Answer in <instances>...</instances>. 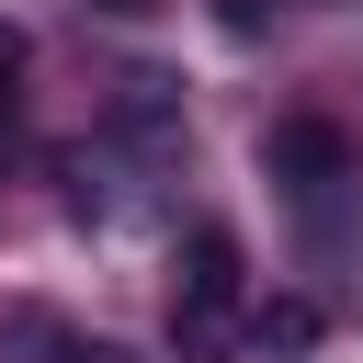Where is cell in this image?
I'll use <instances>...</instances> for the list:
<instances>
[{
  "instance_id": "6da1fadb",
  "label": "cell",
  "mask_w": 363,
  "mask_h": 363,
  "mask_svg": "<svg viewBox=\"0 0 363 363\" xmlns=\"http://www.w3.org/2000/svg\"><path fill=\"white\" fill-rule=\"evenodd\" d=\"M238 295H250L238 238H227V227H193L182 261H170V340H182V363H216V352L238 340Z\"/></svg>"
},
{
  "instance_id": "7a4b0ae2",
  "label": "cell",
  "mask_w": 363,
  "mask_h": 363,
  "mask_svg": "<svg viewBox=\"0 0 363 363\" xmlns=\"http://www.w3.org/2000/svg\"><path fill=\"white\" fill-rule=\"evenodd\" d=\"M261 170H272L306 216H329V204H352V193H363V147H352L329 113H284V125L261 136Z\"/></svg>"
},
{
  "instance_id": "3957f363",
  "label": "cell",
  "mask_w": 363,
  "mask_h": 363,
  "mask_svg": "<svg viewBox=\"0 0 363 363\" xmlns=\"http://www.w3.org/2000/svg\"><path fill=\"white\" fill-rule=\"evenodd\" d=\"M57 352H68L57 306H0V363H57Z\"/></svg>"
},
{
  "instance_id": "277c9868",
  "label": "cell",
  "mask_w": 363,
  "mask_h": 363,
  "mask_svg": "<svg viewBox=\"0 0 363 363\" xmlns=\"http://www.w3.org/2000/svg\"><path fill=\"white\" fill-rule=\"evenodd\" d=\"M238 329H250V352H306V340H318V306H306V295H272V306H250Z\"/></svg>"
},
{
  "instance_id": "5b68a950",
  "label": "cell",
  "mask_w": 363,
  "mask_h": 363,
  "mask_svg": "<svg viewBox=\"0 0 363 363\" xmlns=\"http://www.w3.org/2000/svg\"><path fill=\"white\" fill-rule=\"evenodd\" d=\"M57 363H125V352H102V340H91V352H79V340H68V352H57Z\"/></svg>"
},
{
  "instance_id": "8992f818",
  "label": "cell",
  "mask_w": 363,
  "mask_h": 363,
  "mask_svg": "<svg viewBox=\"0 0 363 363\" xmlns=\"http://www.w3.org/2000/svg\"><path fill=\"white\" fill-rule=\"evenodd\" d=\"M102 11H147V0H102Z\"/></svg>"
}]
</instances>
